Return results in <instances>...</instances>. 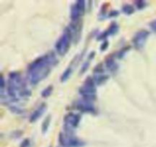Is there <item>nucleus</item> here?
Segmentation results:
<instances>
[{"label": "nucleus", "mask_w": 156, "mask_h": 147, "mask_svg": "<svg viewBox=\"0 0 156 147\" xmlns=\"http://www.w3.org/2000/svg\"><path fill=\"white\" fill-rule=\"evenodd\" d=\"M149 26H150V28H151V29L153 31L156 32V20L152 21L151 23L149 24Z\"/></svg>", "instance_id": "25"}, {"label": "nucleus", "mask_w": 156, "mask_h": 147, "mask_svg": "<svg viewBox=\"0 0 156 147\" xmlns=\"http://www.w3.org/2000/svg\"><path fill=\"white\" fill-rule=\"evenodd\" d=\"M4 87H5V79L3 76H1V92H3Z\"/></svg>", "instance_id": "26"}, {"label": "nucleus", "mask_w": 156, "mask_h": 147, "mask_svg": "<svg viewBox=\"0 0 156 147\" xmlns=\"http://www.w3.org/2000/svg\"><path fill=\"white\" fill-rule=\"evenodd\" d=\"M129 49H130V47H129L123 48V50H121L120 51L118 52V53H117V57H118V58H120V59L122 58V57L125 55V53H126V52L129 50Z\"/></svg>", "instance_id": "20"}, {"label": "nucleus", "mask_w": 156, "mask_h": 147, "mask_svg": "<svg viewBox=\"0 0 156 147\" xmlns=\"http://www.w3.org/2000/svg\"><path fill=\"white\" fill-rule=\"evenodd\" d=\"M109 46V42L107 41H104V43L101 44V47H100V49H101V51H104V50H106L107 49V47H108Z\"/></svg>", "instance_id": "22"}, {"label": "nucleus", "mask_w": 156, "mask_h": 147, "mask_svg": "<svg viewBox=\"0 0 156 147\" xmlns=\"http://www.w3.org/2000/svg\"><path fill=\"white\" fill-rule=\"evenodd\" d=\"M72 73H73V68H72L71 66H69V67H68L67 69L64 71V73H62V75L61 76V82H65L67 81V80L70 78Z\"/></svg>", "instance_id": "14"}, {"label": "nucleus", "mask_w": 156, "mask_h": 147, "mask_svg": "<svg viewBox=\"0 0 156 147\" xmlns=\"http://www.w3.org/2000/svg\"><path fill=\"white\" fill-rule=\"evenodd\" d=\"M78 92L82 96L83 100L90 102L95 101L97 98V89L94 79L91 77H88L85 79L83 85L79 89Z\"/></svg>", "instance_id": "3"}, {"label": "nucleus", "mask_w": 156, "mask_h": 147, "mask_svg": "<svg viewBox=\"0 0 156 147\" xmlns=\"http://www.w3.org/2000/svg\"><path fill=\"white\" fill-rule=\"evenodd\" d=\"M53 91V87L52 86V85L46 87V89H45L44 91H42V92H41V96L44 98L49 97V96L52 94Z\"/></svg>", "instance_id": "17"}, {"label": "nucleus", "mask_w": 156, "mask_h": 147, "mask_svg": "<svg viewBox=\"0 0 156 147\" xmlns=\"http://www.w3.org/2000/svg\"><path fill=\"white\" fill-rule=\"evenodd\" d=\"M75 108L77 110L82 112V113L94 114L96 112V109L94 105H92V103L85 101V100L78 101L75 105Z\"/></svg>", "instance_id": "9"}, {"label": "nucleus", "mask_w": 156, "mask_h": 147, "mask_svg": "<svg viewBox=\"0 0 156 147\" xmlns=\"http://www.w3.org/2000/svg\"><path fill=\"white\" fill-rule=\"evenodd\" d=\"M50 121H51V116H47L46 117L44 122L42 124V133H46L47 132L48 129H49V127H50Z\"/></svg>", "instance_id": "16"}, {"label": "nucleus", "mask_w": 156, "mask_h": 147, "mask_svg": "<svg viewBox=\"0 0 156 147\" xmlns=\"http://www.w3.org/2000/svg\"><path fill=\"white\" fill-rule=\"evenodd\" d=\"M81 121V116L78 114H67L63 121V128L67 134L73 135L74 131L78 127Z\"/></svg>", "instance_id": "5"}, {"label": "nucleus", "mask_w": 156, "mask_h": 147, "mask_svg": "<svg viewBox=\"0 0 156 147\" xmlns=\"http://www.w3.org/2000/svg\"><path fill=\"white\" fill-rule=\"evenodd\" d=\"M59 143L64 147H82L85 145L84 142L67 133H59Z\"/></svg>", "instance_id": "6"}, {"label": "nucleus", "mask_w": 156, "mask_h": 147, "mask_svg": "<svg viewBox=\"0 0 156 147\" xmlns=\"http://www.w3.org/2000/svg\"><path fill=\"white\" fill-rule=\"evenodd\" d=\"M122 11L123 12L124 14L127 15H130L133 14L135 10H134V7L133 5H129V4H126L122 7Z\"/></svg>", "instance_id": "15"}, {"label": "nucleus", "mask_w": 156, "mask_h": 147, "mask_svg": "<svg viewBox=\"0 0 156 147\" xmlns=\"http://www.w3.org/2000/svg\"><path fill=\"white\" fill-rule=\"evenodd\" d=\"M136 7L139 9V10H142V9H145L147 5L146 1H143V0H140V1H136Z\"/></svg>", "instance_id": "18"}, {"label": "nucleus", "mask_w": 156, "mask_h": 147, "mask_svg": "<svg viewBox=\"0 0 156 147\" xmlns=\"http://www.w3.org/2000/svg\"><path fill=\"white\" fill-rule=\"evenodd\" d=\"M119 31V26L116 22H112L111 25L109 26V28L107 29L105 31L102 32L101 34H100L98 37V41L101 40H106L109 36H112L116 34Z\"/></svg>", "instance_id": "10"}, {"label": "nucleus", "mask_w": 156, "mask_h": 147, "mask_svg": "<svg viewBox=\"0 0 156 147\" xmlns=\"http://www.w3.org/2000/svg\"><path fill=\"white\" fill-rule=\"evenodd\" d=\"M105 66H106L107 69H108L109 71L111 73H115L117 71V69L119 68L118 64L117 63L116 60L113 57H108L105 61Z\"/></svg>", "instance_id": "12"}, {"label": "nucleus", "mask_w": 156, "mask_h": 147, "mask_svg": "<svg viewBox=\"0 0 156 147\" xmlns=\"http://www.w3.org/2000/svg\"><path fill=\"white\" fill-rule=\"evenodd\" d=\"M85 1L79 0L77 1L76 3L73 5L70 13V18L72 22H76L80 21V17L85 14Z\"/></svg>", "instance_id": "7"}, {"label": "nucleus", "mask_w": 156, "mask_h": 147, "mask_svg": "<svg viewBox=\"0 0 156 147\" xmlns=\"http://www.w3.org/2000/svg\"><path fill=\"white\" fill-rule=\"evenodd\" d=\"M73 41L72 33L69 28H66L62 33V36L57 41L55 44V49L60 56H64L69 50L71 42Z\"/></svg>", "instance_id": "4"}, {"label": "nucleus", "mask_w": 156, "mask_h": 147, "mask_svg": "<svg viewBox=\"0 0 156 147\" xmlns=\"http://www.w3.org/2000/svg\"><path fill=\"white\" fill-rule=\"evenodd\" d=\"M29 146H30V141H29V140L26 139V140H25L23 142L21 143L20 147H28Z\"/></svg>", "instance_id": "24"}, {"label": "nucleus", "mask_w": 156, "mask_h": 147, "mask_svg": "<svg viewBox=\"0 0 156 147\" xmlns=\"http://www.w3.org/2000/svg\"><path fill=\"white\" fill-rule=\"evenodd\" d=\"M46 111V104H42L41 105H40V107L37 109H36L30 117V123H34L39 120L41 117V116L45 113V111Z\"/></svg>", "instance_id": "11"}, {"label": "nucleus", "mask_w": 156, "mask_h": 147, "mask_svg": "<svg viewBox=\"0 0 156 147\" xmlns=\"http://www.w3.org/2000/svg\"><path fill=\"white\" fill-rule=\"evenodd\" d=\"M58 60L53 53H47L33 61L28 68V76L32 85H37L45 79L51 72Z\"/></svg>", "instance_id": "1"}, {"label": "nucleus", "mask_w": 156, "mask_h": 147, "mask_svg": "<svg viewBox=\"0 0 156 147\" xmlns=\"http://www.w3.org/2000/svg\"><path fill=\"white\" fill-rule=\"evenodd\" d=\"M10 109L13 113H15L17 114H21L24 113V111L21 108H18L17 106H11Z\"/></svg>", "instance_id": "19"}, {"label": "nucleus", "mask_w": 156, "mask_h": 147, "mask_svg": "<svg viewBox=\"0 0 156 147\" xmlns=\"http://www.w3.org/2000/svg\"><path fill=\"white\" fill-rule=\"evenodd\" d=\"M119 15V12L117 10H112L110 11L108 14L109 18H114V17H117Z\"/></svg>", "instance_id": "23"}, {"label": "nucleus", "mask_w": 156, "mask_h": 147, "mask_svg": "<svg viewBox=\"0 0 156 147\" xmlns=\"http://www.w3.org/2000/svg\"><path fill=\"white\" fill-rule=\"evenodd\" d=\"M89 62H90V60H88L87 62H85V63L82 65V69H81V73H85V72L87 71L88 69H89V66H90V63H89Z\"/></svg>", "instance_id": "21"}, {"label": "nucleus", "mask_w": 156, "mask_h": 147, "mask_svg": "<svg viewBox=\"0 0 156 147\" xmlns=\"http://www.w3.org/2000/svg\"><path fill=\"white\" fill-rule=\"evenodd\" d=\"M7 92L9 95L15 101H18L20 98H28L31 95V92L28 89L21 75L16 72L9 74Z\"/></svg>", "instance_id": "2"}, {"label": "nucleus", "mask_w": 156, "mask_h": 147, "mask_svg": "<svg viewBox=\"0 0 156 147\" xmlns=\"http://www.w3.org/2000/svg\"><path fill=\"white\" fill-rule=\"evenodd\" d=\"M109 76L108 75L104 74V73H100V74H94V82L96 85H101L102 84L105 83L107 80L109 79Z\"/></svg>", "instance_id": "13"}, {"label": "nucleus", "mask_w": 156, "mask_h": 147, "mask_svg": "<svg viewBox=\"0 0 156 147\" xmlns=\"http://www.w3.org/2000/svg\"><path fill=\"white\" fill-rule=\"evenodd\" d=\"M149 36V32L142 30L137 32L133 39V43L136 50H142L146 44V41Z\"/></svg>", "instance_id": "8"}]
</instances>
